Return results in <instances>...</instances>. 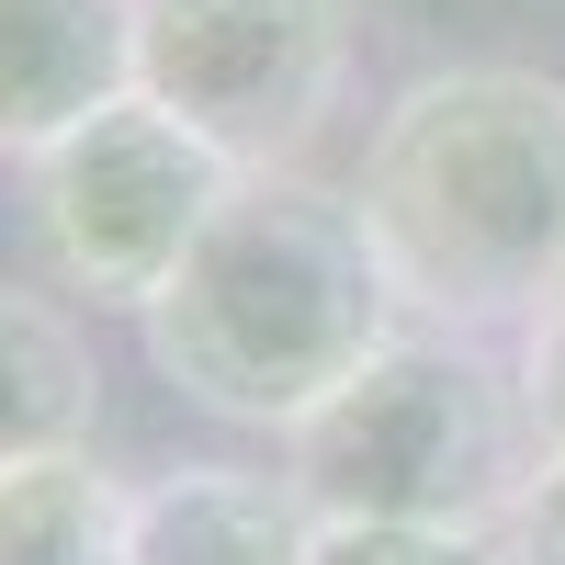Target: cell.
I'll use <instances>...</instances> for the list:
<instances>
[{"instance_id":"6da1fadb","label":"cell","mask_w":565,"mask_h":565,"mask_svg":"<svg viewBox=\"0 0 565 565\" xmlns=\"http://www.w3.org/2000/svg\"><path fill=\"white\" fill-rule=\"evenodd\" d=\"M396 317L407 295L362 226V193H328L306 170H249L193 238V260L159 282L148 362L215 418L295 430L396 340Z\"/></svg>"},{"instance_id":"7a4b0ae2","label":"cell","mask_w":565,"mask_h":565,"mask_svg":"<svg viewBox=\"0 0 565 565\" xmlns=\"http://www.w3.org/2000/svg\"><path fill=\"white\" fill-rule=\"evenodd\" d=\"M362 226L407 317H543L565 282V79L498 57L407 79L362 148Z\"/></svg>"},{"instance_id":"3957f363","label":"cell","mask_w":565,"mask_h":565,"mask_svg":"<svg viewBox=\"0 0 565 565\" xmlns=\"http://www.w3.org/2000/svg\"><path fill=\"white\" fill-rule=\"evenodd\" d=\"M521 430V385H498L441 328H396L328 407L282 430V476L317 521H498L532 476Z\"/></svg>"},{"instance_id":"277c9868","label":"cell","mask_w":565,"mask_h":565,"mask_svg":"<svg viewBox=\"0 0 565 565\" xmlns=\"http://www.w3.org/2000/svg\"><path fill=\"white\" fill-rule=\"evenodd\" d=\"M136 90L226 170H295L351 90L340 0H136Z\"/></svg>"},{"instance_id":"5b68a950","label":"cell","mask_w":565,"mask_h":565,"mask_svg":"<svg viewBox=\"0 0 565 565\" xmlns=\"http://www.w3.org/2000/svg\"><path fill=\"white\" fill-rule=\"evenodd\" d=\"M249 170H226L181 114H159L148 90H125L114 114H90L68 148L34 159V238L57 260L68 295L90 306H159V282L193 260V238L215 226V204Z\"/></svg>"},{"instance_id":"8992f818","label":"cell","mask_w":565,"mask_h":565,"mask_svg":"<svg viewBox=\"0 0 565 565\" xmlns=\"http://www.w3.org/2000/svg\"><path fill=\"white\" fill-rule=\"evenodd\" d=\"M136 90V0H0V148L45 159Z\"/></svg>"},{"instance_id":"52a82bcc","label":"cell","mask_w":565,"mask_h":565,"mask_svg":"<svg viewBox=\"0 0 565 565\" xmlns=\"http://www.w3.org/2000/svg\"><path fill=\"white\" fill-rule=\"evenodd\" d=\"M125 565H317V509L295 476L170 463L125 498Z\"/></svg>"},{"instance_id":"ba28073f","label":"cell","mask_w":565,"mask_h":565,"mask_svg":"<svg viewBox=\"0 0 565 565\" xmlns=\"http://www.w3.org/2000/svg\"><path fill=\"white\" fill-rule=\"evenodd\" d=\"M90 418H103V362H90L79 317L57 295L0 282V476L90 452Z\"/></svg>"},{"instance_id":"9c48e42d","label":"cell","mask_w":565,"mask_h":565,"mask_svg":"<svg viewBox=\"0 0 565 565\" xmlns=\"http://www.w3.org/2000/svg\"><path fill=\"white\" fill-rule=\"evenodd\" d=\"M125 498L90 452L0 476V565H125Z\"/></svg>"},{"instance_id":"30bf717a","label":"cell","mask_w":565,"mask_h":565,"mask_svg":"<svg viewBox=\"0 0 565 565\" xmlns=\"http://www.w3.org/2000/svg\"><path fill=\"white\" fill-rule=\"evenodd\" d=\"M317 565H509L498 521H317Z\"/></svg>"},{"instance_id":"8fae6325","label":"cell","mask_w":565,"mask_h":565,"mask_svg":"<svg viewBox=\"0 0 565 565\" xmlns=\"http://www.w3.org/2000/svg\"><path fill=\"white\" fill-rule=\"evenodd\" d=\"M498 532H509V565H565V452H532V476L498 509Z\"/></svg>"},{"instance_id":"7c38bea8","label":"cell","mask_w":565,"mask_h":565,"mask_svg":"<svg viewBox=\"0 0 565 565\" xmlns=\"http://www.w3.org/2000/svg\"><path fill=\"white\" fill-rule=\"evenodd\" d=\"M521 418H532L543 452H565V306L532 317V351H521Z\"/></svg>"},{"instance_id":"4fadbf2b","label":"cell","mask_w":565,"mask_h":565,"mask_svg":"<svg viewBox=\"0 0 565 565\" xmlns=\"http://www.w3.org/2000/svg\"><path fill=\"white\" fill-rule=\"evenodd\" d=\"M554 306H565V282H554Z\"/></svg>"}]
</instances>
